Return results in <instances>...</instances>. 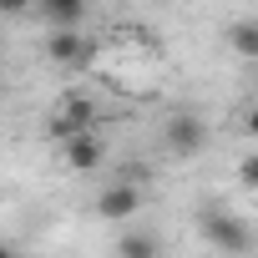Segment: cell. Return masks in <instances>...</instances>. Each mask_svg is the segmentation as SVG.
Returning a JSON list of instances; mask_svg holds the SVG:
<instances>
[{
    "label": "cell",
    "mask_w": 258,
    "mask_h": 258,
    "mask_svg": "<svg viewBox=\"0 0 258 258\" xmlns=\"http://www.w3.org/2000/svg\"><path fill=\"white\" fill-rule=\"evenodd\" d=\"M167 147H172L177 157H198V152L208 147V121H203L198 111H177V116L167 121Z\"/></svg>",
    "instance_id": "3957f363"
},
{
    "label": "cell",
    "mask_w": 258,
    "mask_h": 258,
    "mask_svg": "<svg viewBox=\"0 0 258 258\" xmlns=\"http://www.w3.org/2000/svg\"><path fill=\"white\" fill-rule=\"evenodd\" d=\"M46 56H51L56 66H66V71H81V66H91L96 46H91L81 31H51V41H46Z\"/></svg>",
    "instance_id": "277c9868"
},
{
    "label": "cell",
    "mask_w": 258,
    "mask_h": 258,
    "mask_svg": "<svg viewBox=\"0 0 258 258\" xmlns=\"http://www.w3.org/2000/svg\"><path fill=\"white\" fill-rule=\"evenodd\" d=\"M238 182L258 192V157H243V162H238Z\"/></svg>",
    "instance_id": "30bf717a"
},
{
    "label": "cell",
    "mask_w": 258,
    "mask_h": 258,
    "mask_svg": "<svg viewBox=\"0 0 258 258\" xmlns=\"http://www.w3.org/2000/svg\"><path fill=\"white\" fill-rule=\"evenodd\" d=\"M243 126H248V137H258V106H248V116H243Z\"/></svg>",
    "instance_id": "8fae6325"
},
{
    "label": "cell",
    "mask_w": 258,
    "mask_h": 258,
    "mask_svg": "<svg viewBox=\"0 0 258 258\" xmlns=\"http://www.w3.org/2000/svg\"><path fill=\"white\" fill-rule=\"evenodd\" d=\"M228 46H233L238 56L258 61V16H243V21H233V26H228Z\"/></svg>",
    "instance_id": "ba28073f"
},
{
    "label": "cell",
    "mask_w": 258,
    "mask_h": 258,
    "mask_svg": "<svg viewBox=\"0 0 258 258\" xmlns=\"http://www.w3.org/2000/svg\"><path fill=\"white\" fill-rule=\"evenodd\" d=\"M61 157H66V167H71V172H96V167L106 162V142H101L96 132H86V137L66 142V147H61Z\"/></svg>",
    "instance_id": "8992f818"
},
{
    "label": "cell",
    "mask_w": 258,
    "mask_h": 258,
    "mask_svg": "<svg viewBox=\"0 0 258 258\" xmlns=\"http://www.w3.org/2000/svg\"><path fill=\"white\" fill-rule=\"evenodd\" d=\"M142 208V187L137 182H111V187H101V198H96V213L106 218V223H126Z\"/></svg>",
    "instance_id": "5b68a950"
},
{
    "label": "cell",
    "mask_w": 258,
    "mask_h": 258,
    "mask_svg": "<svg viewBox=\"0 0 258 258\" xmlns=\"http://www.w3.org/2000/svg\"><path fill=\"white\" fill-rule=\"evenodd\" d=\"M0 258H16V248H11V243H0Z\"/></svg>",
    "instance_id": "7c38bea8"
},
{
    "label": "cell",
    "mask_w": 258,
    "mask_h": 258,
    "mask_svg": "<svg viewBox=\"0 0 258 258\" xmlns=\"http://www.w3.org/2000/svg\"><path fill=\"white\" fill-rule=\"evenodd\" d=\"M41 21L56 26V31H76V26L86 21V6H81V0H46V6H41Z\"/></svg>",
    "instance_id": "52a82bcc"
},
{
    "label": "cell",
    "mask_w": 258,
    "mask_h": 258,
    "mask_svg": "<svg viewBox=\"0 0 258 258\" xmlns=\"http://www.w3.org/2000/svg\"><path fill=\"white\" fill-rule=\"evenodd\" d=\"M96 101L86 96V91H71V96H61L56 106H51V121H46V132L66 147V142H76V137H86V132H96Z\"/></svg>",
    "instance_id": "6da1fadb"
},
{
    "label": "cell",
    "mask_w": 258,
    "mask_h": 258,
    "mask_svg": "<svg viewBox=\"0 0 258 258\" xmlns=\"http://www.w3.org/2000/svg\"><path fill=\"white\" fill-rule=\"evenodd\" d=\"M198 228H203V238L218 248V253H248V228H243V218H233L228 208H218V203H208L203 213H198Z\"/></svg>",
    "instance_id": "7a4b0ae2"
},
{
    "label": "cell",
    "mask_w": 258,
    "mask_h": 258,
    "mask_svg": "<svg viewBox=\"0 0 258 258\" xmlns=\"http://www.w3.org/2000/svg\"><path fill=\"white\" fill-rule=\"evenodd\" d=\"M116 258H162V248H157V238L152 233H121L116 238Z\"/></svg>",
    "instance_id": "9c48e42d"
}]
</instances>
